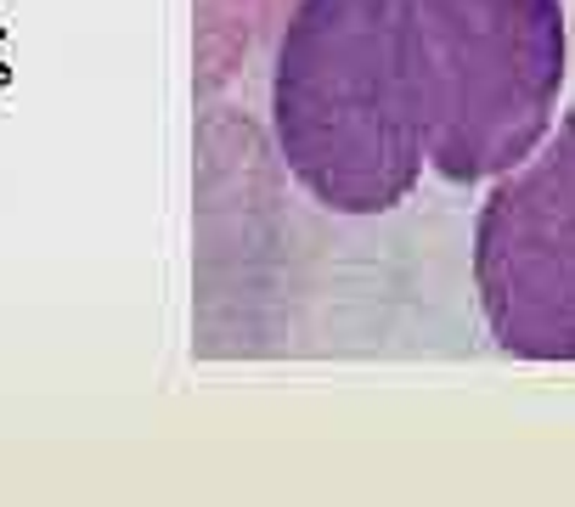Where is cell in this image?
Instances as JSON below:
<instances>
[{
	"label": "cell",
	"mask_w": 575,
	"mask_h": 507,
	"mask_svg": "<svg viewBox=\"0 0 575 507\" xmlns=\"http://www.w3.org/2000/svg\"><path fill=\"white\" fill-rule=\"evenodd\" d=\"M271 125L299 187L334 215H384L413 192L424 136L400 0H299L277 40Z\"/></svg>",
	"instance_id": "cell-1"
},
{
	"label": "cell",
	"mask_w": 575,
	"mask_h": 507,
	"mask_svg": "<svg viewBox=\"0 0 575 507\" xmlns=\"http://www.w3.org/2000/svg\"><path fill=\"white\" fill-rule=\"evenodd\" d=\"M400 51L424 158L468 187L525 163L558 108V0H400Z\"/></svg>",
	"instance_id": "cell-2"
},
{
	"label": "cell",
	"mask_w": 575,
	"mask_h": 507,
	"mask_svg": "<svg viewBox=\"0 0 575 507\" xmlns=\"http://www.w3.org/2000/svg\"><path fill=\"white\" fill-rule=\"evenodd\" d=\"M474 282L508 356L575 361V113L485 198Z\"/></svg>",
	"instance_id": "cell-3"
}]
</instances>
